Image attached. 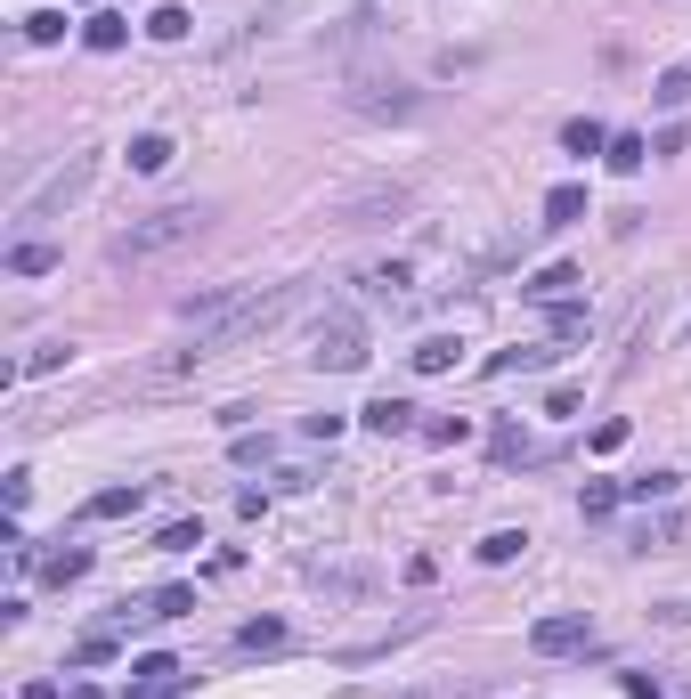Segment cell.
<instances>
[{"mask_svg":"<svg viewBox=\"0 0 691 699\" xmlns=\"http://www.w3.org/2000/svg\"><path fill=\"white\" fill-rule=\"evenodd\" d=\"M521 545H529L521 529H496V537H480V561H488V569H505V561H521Z\"/></svg>","mask_w":691,"mask_h":699,"instance_id":"cell-17","label":"cell"},{"mask_svg":"<svg viewBox=\"0 0 691 699\" xmlns=\"http://www.w3.org/2000/svg\"><path fill=\"white\" fill-rule=\"evenodd\" d=\"M415 204V187H366V196H342V220H391V212H407Z\"/></svg>","mask_w":691,"mask_h":699,"instance_id":"cell-6","label":"cell"},{"mask_svg":"<svg viewBox=\"0 0 691 699\" xmlns=\"http://www.w3.org/2000/svg\"><path fill=\"white\" fill-rule=\"evenodd\" d=\"M586 326H594V317H586L578 301H553V342H578Z\"/></svg>","mask_w":691,"mask_h":699,"instance_id":"cell-22","label":"cell"},{"mask_svg":"<svg viewBox=\"0 0 691 699\" xmlns=\"http://www.w3.org/2000/svg\"><path fill=\"white\" fill-rule=\"evenodd\" d=\"M309 358H318V366H334V374L366 366V317H326V326L309 334Z\"/></svg>","mask_w":691,"mask_h":699,"instance_id":"cell-4","label":"cell"},{"mask_svg":"<svg viewBox=\"0 0 691 699\" xmlns=\"http://www.w3.org/2000/svg\"><path fill=\"white\" fill-rule=\"evenodd\" d=\"M82 513H90V521H122V513H139V488H98Z\"/></svg>","mask_w":691,"mask_h":699,"instance_id":"cell-13","label":"cell"},{"mask_svg":"<svg viewBox=\"0 0 691 699\" xmlns=\"http://www.w3.org/2000/svg\"><path fill=\"white\" fill-rule=\"evenodd\" d=\"M366 293L383 301V309H407V301H415V293H407V269H399V261H391V269H366Z\"/></svg>","mask_w":691,"mask_h":699,"instance_id":"cell-9","label":"cell"},{"mask_svg":"<svg viewBox=\"0 0 691 699\" xmlns=\"http://www.w3.org/2000/svg\"><path fill=\"white\" fill-rule=\"evenodd\" d=\"M626 496H635V504H667V496H675V472H643V480H626Z\"/></svg>","mask_w":691,"mask_h":699,"instance_id":"cell-24","label":"cell"},{"mask_svg":"<svg viewBox=\"0 0 691 699\" xmlns=\"http://www.w3.org/2000/svg\"><path fill=\"white\" fill-rule=\"evenodd\" d=\"M90 179H98V155H66V163L49 171V187H33V196L17 204V220H49V212H66Z\"/></svg>","mask_w":691,"mask_h":699,"instance_id":"cell-3","label":"cell"},{"mask_svg":"<svg viewBox=\"0 0 691 699\" xmlns=\"http://www.w3.org/2000/svg\"><path fill=\"white\" fill-rule=\"evenodd\" d=\"M350 106H358V114H399V122H407V114H423V98H415V90H399V82H366V90H350Z\"/></svg>","mask_w":691,"mask_h":699,"instance_id":"cell-8","label":"cell"},{"mask_svg":"<svg viewBox=\"0 0 691 699\" xmlns=\"http://www.w3.org/2000/svg\"><path fill=\"white\" fill-rule=\"evenodd\" d=\"M423 431H431V439H439V448H456V439H464V431H472V423H464V415H439V423H423Z\"/></svg>","mask_w":691,"mask_h":699,"instance_id":"cell-32","label":"cell"},{"mask_svg":"<svg viewBox=\"0 0 691 699\" xmlns=\"http://www.w3.org/2000/svg\"><path fill=\"white\" fill-rule=\"evenodd\" d=\"M366 423L383 431V439H399V431H415V407H407V399H374V407H366Z\"/></svg>","mask_w":691,"mask_h":699,"instance_id":"cell-12","label":"cell"},{"mask_svg":"<svg viewBox=\"0 0 691 699\" xmlns=\"http://www.w3.org/2000/svg\"><path fill=\"white\" fill-rule=\"evenodd\" d=\"M187 610H196V594H187V586H163V594L147 602V618H187Z\"/></svg>","mask_w":691,"mask_h":699,"instance_id":"cell-28","label":"cell"},{"mask_svg":"<svg viewBox=\"0 0 691 699\" xmlns=\"http://www.w3.org/2000/svg\"><path fill=\"white\" fill-rule=\"evenodd\" d=\"M155 545H163V553H196V545H204V529H196V521H171Z\"/></svg>","mask_w":691,"mask_h":699,"instance_id":"cell-29","label":"cell"},{"mask_svg":"<svg viewBox=\"0 0 691 699\" xmlns=\"http://www.w3.org/2000/svg\"><path fill=\"white\" fill-rule=\"evenodd\" d=\"M9 269H17V277H49V269H57V252H49V244H17V252H9Z\"/></svg>","mask_w":691,"mask_h":699,"instance_id":"cell-20","label":"cell"},{"mask_svg":"<svg viewBox=\"0 0 691 699\" xmlns=\"http://www.w3.org/2000/svg\"><path fill=\"white\" fill-rule=\"evenodd\" d=\"M277 643H285V626H277V618H253V626L236 634V651H277Z\"/></svg>","mask_w":691,"mask_h":699,"instance_id":"cell-25","label":"cell"},{"mask_svg":"<svg viewBox=\"0 0 691 699\" xmlns=\"http://www.w3.org/2000/svg\"><path fill=\"white\" fill-rule=\"evenodd\" d=\"M25 41H41V49H49V41H66V17H57V9H41V17H25Z\"/></svg>","mask_w":691,"mask_h":699,"instance_id":"cell-30","label":"cell"},{"mask_svg":"<svg viewBox=\"0 0 691 699\" xmlns=\"http://www.w3.org/2000/svg\"><path fill=\"white\" fill-rule=\"evenodd\" d=\"M545 220H553V228L586 220V187H553V196H545Z\"/></svg>","mask_w":691,"mask_h":699,"instance_id":"cell-15","label":"cell"},{"mask_svg":"<svg viewBox=\"0 0 691 699\" xmlns=\"http://www.w3.org/2000/svg\"><path fill=\"white\" fill-rule=\"evenodd\" d=\"M179 691H187V667H179V659H163V651H155V659H139L131 699H179Z\"/></svg>","mask_w":691,"mask_h":699,"instance_id":"cell-7","label":"cell"},{"mask_svg":"<svg viewBox=\"0 0 691 699\" xmlns=\"http://www.w3.org/2000/svg\"><path fill=\"white\" fill-rule=\"evenodd\" d=\"M82 41H90V49H122V41H131V25L106 9V17H90V25H82Z\"/></svg>","mask_w":691,"mask_h":699,"instance_id":"cell-18","label":"cell"},{"mask_svg":"<svg viewBox=\"0 0 691 699\" xmlns=\"http://www.w3.org/2000/svg\"><path fill=\"white\" fill-rule=\"evenodd\" d=\"M643 155H651V147H643L635 131H618V139H610V171H643Z\"/></svg>","mask_w":691,"mask_h":699,"instance_id":"cell-27","label":"cell"},{"mask_svg":"<svg viewBox=\"0 0 691 699\" xmlns=\"http://www.w3.org/2000/svg\"><path fill=\"white\" fill-rule=\"evenodd\" d=\"M236 464H269V431L253 439V431H236Z\"/></svg>","mask_w":691,"mask_h":699,"instance_id":"cell-31","label":"cell"},{"mask_svg":"<svg viewBox=\"0 0 691 699\" xmlns=\"http://www.w3.org/2000/svg\"><path fill=\"white\" fill-rule=\"evenodd\" d=\"M578 285H586V277H578V269H537V277H529V285H521V293H529V301H570V293H578Z\"/></svg>","mask_w":691,"mask_h":699,"instance_id":"cell-10","label":"cell"},{"mask_svg":"<svg viewBox=\"0 0 691 699\" xmlns=\"http://www.w3.org/2000/svg\"><path fill=\"white\" fill-rule=\"evenodd\" d=\"M187 25H196V17H187V9H171V0L147 17V33H155V41H187Z\"/></svg>","mask_w":691,"mask_h":699,"instance_id":"cell-23","label":"cell"},{"mask_svg":"<svg viewBox=\"0 0 691 699\" xmlns=\"http://www.w3.org/2000/svg\"><path fill=\"white\" fill-rule=\"evenodd\" d=\"M131 163H139V171H163V163H171V139H163V131L131 139Z\"/></svg>","mask_w":691,"mask_h":699,"instance_id":"cell-26","label":"cell"},{"mask_svg":"<svg viewBox=\"0 0 691 699\" xmlns=\"http://www.w3.org/2000/svg\"><path fill=\"white\" fill-rule=\"evenodd\" d=\"M293 301H301V285H220V293H204V301H187L196 342H187L179 358H220V350H236V342H253V334L277 326Z\"/></svg>","mask_w":691,"mask_h":699,"instance_id":"cell-1","label":"cell"},{"mask_svg":"<svg viewBox=\"0 0 691 699\" xmlns=\"http://www.w3.org/2000/svg\"><path fill=\"white\" fill-rule=\"evenodd\" d=\"M529 643H537L545 659H561V651H586V643H594V626H586V610H570V618H537Z\"/></svg>","mask_w":691,"mask_h":699,"instance_id":"cell-5","label":"cell"},{"mask_svg":"<svg viewBox=\"0 0 691 699\" xmlns=\"http://www.w3.org/2000/svg\"><path fill=\"white\" fill-rule=\"evenodd\" d=\"M41 569H49V586H74L82 569H90V553H82V545H66V553H49Z\"/></svg>","mask_w":691,"mask_h":699,"instance_id":"cell-19","label":"cell"},{"mask_svg":"<svg viewBox=\"0 0 691 699\" xmlns=\"http://www.w3.org/2000/svg\"><path fill=\"white\" fill-rule=\"evenodd\" d=\"M651 106H667V114H683V106H691V66H667V74L651 82Z\"/></svg>","mask_w":691,"mask_h":699,"instance_id":"cell-11","label":"cell"},{"mask_svg":"<svg viewBox=\"0 0 691 699\" xmlns=\"http://www.w3.org/2000/svg\"><path fill=\"white\" fill-rule=\"evenodd\" d=\"M204 220H212L204 204H163V212L131 220L106 252H114V261H155V252H171V244H196V236H204Z\"/></svg>","mask_w":691,"mask_h":699,"instance_id":"cell-2","label":"cell"},{"mask_svg":"<svg viewBox=\"0 0 691 699\" xmlns=\"http://www.w3.org/2000/svg\"><path fill=\"white\" fill-rule=\"evenodd\" d=\"M456 350H464L456 334H431V342L415 350V374H448V366H456Z\"/></svg>","mask_w":691,"mask_h":699,"instance_id":"cell-14","label":"cell"},{"mask_svg":"<svg viewBox=\"0 0 691 699\" xmlns=\"http://www.w3.org/2000/svg\"><path fill=\"white\" fill-rule=\"evenodd\" d=\"M561 147H570V155H610V131H602V122H570Z\"/></svg>","mask_w":691,"mask_h":699,"instance_id":"cell-16","label":"cell"},{"mask_svg":"<svg viewBox=\"0 0 691 699\" xmlns=\"http://www.w3.org/2000/svg\"><path fill=\"white\" fill-rule=\"evenodd\" d=\"M618 504H626V488H610V480H594V488L578 496V513H586V521H602V513H618Z\"/></svg>","mask_w":691,"mask_h":699,"instance_id":"cell-21","label":"cell"}]
</instances>
